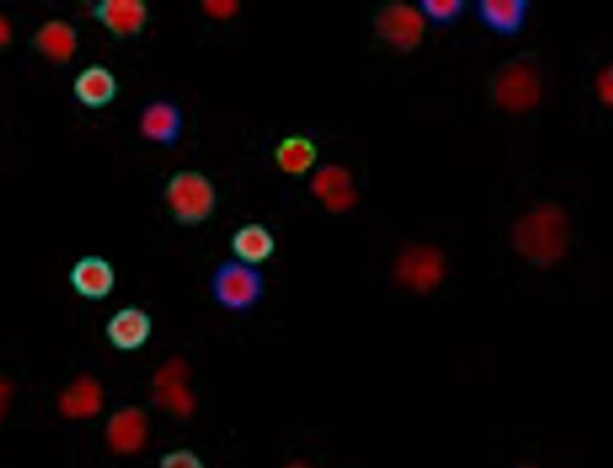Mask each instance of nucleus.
I'll use <instances>...</instances> for the list:
<instances>
[{
	"mask_svg": "<svg viewBox=\"0 0 613 468\" xmlns=\"http://www.w3.org/2000/svg\"><path fill=\"white\" fill-rule=\"evenodd\" d=\"M569 224L566 213L556 204H541L515 222L512 242L529 263L549 266L566 253Z\"/></svg>",
	"mask_w": 613,
	"mask_h": 468,
	"instance_id": "1",
	"label": "nucleus"
},
{
	"mask_svg": "<svg viewBox=\"0 0 613 468\" xmlns=\"http://www.w3.org/2000/svg\"><path fill=\"white\" fill-rule=\"evenodd\" d=\"M92 17L111 35L129 39L146 30L149 8L142 0H100L92 8Z\"/></svg>",
	"mask_w": 613,
	"mask_h": 468,
	"instance_id": "6",
	"label": "nucleus"
},
{
	"mask_svg": "<svg viewBox=\"0 0 613 468\" xmlns=\"http://www.w3.org/2000/svg\"><path fill=\"white\" fill-rule=\"evenodd\" d=\"M6 395H7V390L6 387H3L2 384H0V416H2V412L4 408V401H6Z\"/></svg>",
	"mask_w": 613,
	"mask_h": 468,
	"instance_id": "24",
	"label": "nucleus"
},
{
	"mask_svg": "<svg viewBox=\"0 0 613 468\" xmlns=\"http://www.w3.org/2000/svg\"><path fill=\"white\" fill-rule=\"evenodd\" d=\"M262 275L255 266L241 260H227L217 267L213 277V291L222 306L232 310H246L262 294Z\"/></svg>",
	"mask_w": 613,
	"mask_h": 468,
	"instance_id": "4",
	"label": "nucleus"
},
{
	"mask_svg": "<svg viewBox=\"0 0 613 468\" xmlns=\"http://www.w3.org/2000/svg\"><path fill=\"white\" fill-rule=\"evenodd\" d=\"M35 50L53 64L72 61L78 49V32L72 23L51 20L36 31L33 38Z\"/></svg>",
	"mask_w": 613,
	"mask_h": 468,
	"instance_id": "11",
	"label": "nucleus"
},
{
	"mask_svg": "<svg viewBox=\"0 0 613 468\" xmlns=\"http://www.w3.org/2000/svg\"><path fill=\"white\" fill-rule=\"evenodd\" d=\"M185 129V118L174 103L159 100L149 104L139 119V130L144 139L163 147L175 146Z\"/></svg>",
	"mask_w": 613,
	"mask_h": 468,
	"instance_id": "7",
	"label": "nucleus"
},
{
	"mask_svg": "<svg viewBox=\"0 0 613 468\" xmlns=\"http://www.w3.org/2000/svg\"><path fill=\"white\" fill-rule=\"evenodd\" d=\"M443 268V258L433 247L412 246L398 258L396 272L401 283L423 291L441 280Z\"/></svg>",
	"mask_w": 613,
	"mask_h": 468,
	"instance_id": "8",
	"label": "nucleus"
},
{
	"mask_svg": "<svg viewBox=\"0 0 613 468\" xmlns=\"http://www.w3.org/2000/svg\"><path fill=\"white\" fill-rule=\"evenodd\" d=\"M318 147L310 137L291 135L286 137L275 149L277 167L290 176H303L318 160Z\"/></svg>",
	"mask_w": 613,
	"mask_h": 468,
	"instance_id": "18",
	"label": "nucleus"
},
{
	"mask_svg": "<svg viewBox=\"0 0 613 468\" xmlns=\"http://www.w3.org/2000/svg\"><path fill=\"white\" fill-rule=\"evenodd\" d=\"M598 94L602 102L611 106L612 104V68L609 66L596 81Z\"/></svg>",
	"mask_w": 613,
	"mask_h": 468,
	"instance_id": "22",
	"label": "nucleus"
},
{
	"mask_svg": "<svg viewBox=\"0 0 613 468\" xmlns=\"http://www.w3.org/2000/svg\"><path fill=\"white\" fill-rule=\"evenodd\" d=\"M12 38L11 25L9 21L0 15V49H4L10 44Z\"/></svg>",
	"mask_w": 613,
	"mask_h": 468,
	"instance_id": "23",
	"label": "nucleus"
},
{
	"mask_svg": "<svg viewBox=\"0 0 613 468\" xmlns=\"http://www.w3.org/2000/svg\"><path fill=\"white\" fill-rule=\"evenodd\" d=\"M481 22L497 34L513 36L525 25L529 2L526 0H481L476 4Z\"/></svg>",
	"mask_w": 613,
	"mask_h": 468,
	"instance_id": "15",
	"label": "nucleus"
},
{
	"mask_svg": "<svg viewBox=\"0 0 613 468\" xmlns=\"http://www.w3.org/2000/svg\"><path fill=\"white\" fill-rule=\"evenodd\" d=\"M164 198L176 222L189 226L206 222L217 205L212 179L196 170L174 173L165 185Z\"/></svg>",
	"mask_w": 613,
	"mask_h": 468,
	"instance_id": "3",
	"label": "nucleus"
},
{
	"mask_svg": "<svg viewBox=\"0 0 613 468\" xmlns=\"http://www.w3.org/2000/svg\"><path fill=\"white\" fill-rule=\"evenodd\" d=\"M312 189L332 212L351 210L356 202V191L349 172L341 167H326L314 178Z\"/></svg>",
	"mask_w": 613,
	"mask_h": 468,
	"instance_id": "16",
	"label": "nucleus"
},
{
	"mask_svg": "<svg viewBox=\"0 0 613 468\" xmlns=\"http://www.w3.org/2000/svg\"><path fill=\"white\" fill-rule=\"evenodd\" d=\"M186 366L180 361L166 363L155 379L159 404L181 417L189 416L194 408V397L186 387Z\"/></svg>",
	"mask_w": 613,
	"mask_h": 468,
	"instance_id": "12",
	"label": "nucleus"
},
{
	"mask_svg": "<svg viewBox=\"0 0 613 468\" xmlns=\"http://www.w3.org/2000/svg\"><path fill=\"white\" fill-rule=\"evenodd\" d=\"M376 33L404 52H411L421 44L424 20L420 12L401 2L389 3L375 17Z\"/></svg>",
	"mask_w": 613,
	"mask_h": 468,
	"instance_id": "5",
	"label": "nucleus"
},
{
	"mask_svg": "<svg viewBox=\"0 0 613 468\" xmlns=\"http://www.w3.org/2000/svg\"><path fill=\"white\" fill-rule=\"evenodd\" d=\"M421 10L428 18L438 23H451L455 21L465 9L462 0H422Z\"/></svg>",
	"mask_w": 613,
	"mask_h": 468,
	"instance_id": "20",
	"label": "nucleus"
},
{
	"mask_svg": "<svg viewBox=\"0 0 613 468\" xmlns=\"http://www.w3.org/2000/svg\"><path fill=\"white\" fill-rule=\"evenodd\" d=\"M151 320L146 311L129 307L114 315L107 325L106 333L111 345L131 351L144 345L151 334Z\"/></svg>",
	"mask_w": 613,
	"mask_h": 468,
	"instance_id": "14",
	"label": "nucleus"
},
{
	"mask_svg": "<svg viewBox=\"0 0 613 468\" xmlns=\"http://www.w3.org/2000/svg\"><path fill=\"white\" fill-rule=\"evenodd\" d=\"M148 429V419L141 410L125 407L115 413L107 425L108 443L118 453H136L146 445Z\"/></svg>",
	"mask_w": 613,
	"mask_h": 468,
	"instance_id": "13",
	"label": "nucleus"
},
{
	"mask_svg": "<svg viewBox=\"0 0 613 468\" xmlns=\"http://www.w3.org/2000/svg\"><path fill=\"white\" fill-rule=\"evenodd\" d=\"M275 238L261 224H247L234 233L232 249L241 263L256 266L275 253Z\"/></svg>",
	"mask_w": 613,
	"mask_h": 468,
	"instance_id": "17",
	"label": "nucleus"
},
{
	"mask_svg": "<svg viewBox=\"0 0 613 468\" xmlns=\"http://www.w3.org/2000/svg\"><path fill=\"white\" fill-rule=\"evenodd\" d=\"M103 407V391L92 379H80L62 396V410L73 418H88Z\"/></svg>",
	"mask_w": 613,
	"mask_h": 468,
	"instance_id": "19",
	"label": "nucleus"
},
{
	"mask_svg": "<svg viewBox=\"0 0 613 468\" xmlns=\"http://www.w3.org/2000/svg\"><path fill=\"white\" fill-rule=\"evenodd\" d=\"M73 92L80 105L90 109H101L117 99L119 84L108 67L92 64L76 76Z\"/></svg>",
	"mask_w": 613,
	"mask_h": 468,
	"instance_id": "10",
	"label": "nucleus"
},
{
	"mask_svg": "<svg viewBox=\"0 0 613 468\" xmlns=\"http://www.w3.org/2000/svg\"><path fill=\"white\" fill-rule=\"evenodd\" d=\"M286 468H311L306 465L300 464V462H295V464H291L289 466H287Z\"/></svg>",
	"mask_w": 613,
	"mask_h": 468,
	"instance_id": "25",
	"label": "nucleus"
},
{
	"mask_svg": "<svg viewBox=\"0 0 613 468\" xmlns=\"http://www.w3.org/2000/svg\"><path fill=\"white\" fill-rule=\"evenodd\" d=\"M69 284L82 297L97 300L107 297L116 285V270L101 256L82 257L68 274Z\"/></svg>",
	"mask_w": 613,
	"mask_h": 468,
	"instance_id": "9",
	"label": "nucleus"
},
{
	"mask_svg": "<svg viewBox=\"0 0 613 468\" xmlns=\"http://www.w3.org/2000/svg\"><path fill=\"white\" fill-rule=\"evenodd\" d=\"M159 468H206L203 460L189 449H176L166 453Z\"/></svg>",
	"mask_w": 613,
	"mask_h": 468,
	"instance_id": "21",
	"label": "nucleus"
},
{
	"mask_svg": "<svg viewBox=\"0 0 613 468\" xmlns=\"http://www.w3.org/2000/svg\"><path fill=\"white\" fill-rule=\"evenodd\" d=\"M541 91L539 66L527 53L501 64L490 82L492 100L509 114H524L535 108Z\"/></svg>",
	"mask_w": 613,
	"mask_h": 468,
	"instance_id": "2",
	"label": "nucleus"
}]
</instances>
